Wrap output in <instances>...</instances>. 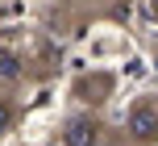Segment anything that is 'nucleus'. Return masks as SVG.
<instances>
[{"label":"nucleus","instance_id":"f03ea898","mask_svg":"<svg viewBox=\"0 0 158 146\" xmlns=\"http://www.w3.org/2000/svg\"><path fill=\"white\" fill-rule=\"evenodd\" d=\"M158 125V117L150 113V109H133V117H129V130H133V138H150Z\"/></svg>","mask_w":158,"mask_h":146},{"label":"nucleus","instance_id":"7ed1b4c3","mask_svg":"<svg viewBox=\"0 0 158 146\" xmlns=\"http://www.w3.org/2000/svg\"><path fill=\"white\" fill-rule=\"evenodd\" d=\"M4 121H8V113H4V109H0V130H4Z\"/></svg>","mask_w":158,"mask_h":146},{"label":"nucleus","instance_id":"f257e3e1","mask_svg":"<svg viewBox=\"0 0 158 146\" xmlns=\"http://www.w3.org/2000/svg\"><path fill=\"white\" fill-rule=\"evenodd\" d=\"M63 142H67V146H92V142H96V125L87 121V117H75V121L67 125Z\"/></svg>","mask_w":158,"mask_h":146}]
</instances>
